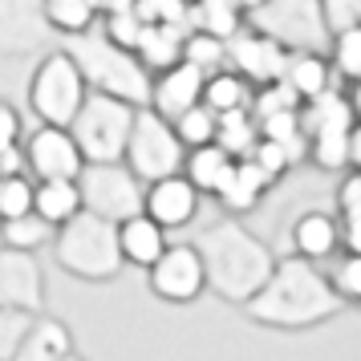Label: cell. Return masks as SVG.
Listing matches in <instances>:
<instances>
[{
	"instance_id": "b9f144b4",
	"label": "cell",
	"mask_w": 361,
	"mask_h": 361,
	"mask_svg": "<svg viewBox=\"0 0 361 361\" xmlns=\"http://www.w3.org/2000/svg\"><path fill=\"white\" fill-rule=\"evenodd\" d=\"M13 147H20V110L0 98V154Z\"/></svg>"
},
{
	"instance_id": "ac0fdd59",
	"label": "cell",
	"mask_w": 361,
	"mask_h": 361,
	"mask_svg": "<svg viewBox=\"0 0 361 361\" xmlns=\"http://www.w3.org/2000/svg\"><path fill=\"white\" fill-rule=\"evenodd\" d=\"M341 252V231L333 212H300L293 224V256L300 260H329Z\"/></svg>"
},
{
	"instance_id": "4fadbf2b",
	"label": "cell",
	"mask_w": 361,
	"mask_h": 361,
	"mask_svg": "<svg viewBox=\"0 0 361 361\" xmlns=\"http://www.w3.org/2000/svg\"><path fill=\"white\" fill-rule=\"evenodd\" d=\"M0 309L41 312L45 309V268L33 252L0 247Z\"/></svg>"
},
{
	"instance_id": "f35d334b",
	"label": "cell",
	"mask_w": 361,
	"mask_h": 361,
	"mask_svg": "<svg viewBox=\"0 0 361 361\" xmlns=\"http://www.w3.org/2000/svg\"><path fill=\"white\" fill-rule=\"evenodd\" d=\"M33 312H17V309H0V361H13V353L20 349V341L33 329Z\"/></svg>"
},
{
	"instance_id": "60d3db41",
	"label": "cell",
	"mask_w": 361,
	"mask_h": 361,
	"mask_svg": "<svg viewBox=\"0 0 361 361\" xmlns=\"http://www.w3.org/2000/svg\"><path fill=\"white\" fill-rule=\"evenodd\" d=\"M325 13V29L341 33V29H361V0H321Z\"/></svg>"
},
{
	"instance_id": "4316f807",
	"label": "cell",
	"mask_w": 361,
	"mask_h": 361,
	"mask_svg": "<svg viewBox=\"0 0 361 361\" xmlns=\"http://www.w3.org/2000/svg\"><path fill=\"white\" fill-rule=\"evenodd\" d=\"M247 102H252V85H247L240 73H231V69H215V73L203 78V106H207L215 118L219 114H235V110H247Z\"/></svg>"
},
{
	"instance_id": "7402d4cb",
	"label": "cell",
	"mask_w": 361,
	"mask_h": 361,
	"mask_svg": "<svg viewBox=\"0 0 361 361\" xmlns=\"http://www.w3.org/2000/svg\"><path fill=\"white\" fill-rule=\"evenodd\" d=\"M183 37H187V29H179V25H142L138 45H134L138 66L147 69L150 78L171 69L183 57Z\"/></svg>"
},
{
	"instance_id": "836d02e7",
	"label": "cell",
	"mask_w": 361,
	"mask_h": 361,
	"mask_svg": "<svg viewBox=\"0 0 361 361\" xmlns=\"http://www.w3.org/2000/svg\"><path fill=\"white\" fill-rule=\"evenodd\" d=\"M175 134H179L183 150H195V147H207V142H215V114L199 102V106H191L187 114H179L175 122Z\"/></svg>"
},
{
	"instance_id": "e0dca14e",
	"label": "cell",
	"mask_w": 361,
	"mask_h": 361,
	"mask_svg": "<svg viewBox=\"0 0 361 361\" xmlns=\"http://www.w3.org/2000/svg\"><path fill=\"white\" fill-rule=\"evenodd\" d=\"M280 82L296 94V102H312L333 90V66H329L325 53H317V49H288L284 69H280Z\"/></svg>"
},
{
	"instance_id": "3957f363",
	"label": "cell",
	"mask_w": 361,
	"mask_h": 361,
	"mask_svg": "<svg viewBox=\"0 0 361 361\" xmlns=\"http://www.w3.org/2000/svg\"><path fill=\"white\" fill-rule=\"evenodd\" d=\"M66 57L78 66L82 82L90 94H110L118 102H130V106H147L150 98V73L138 66V57L130 49H118L110 45L102 29L94 25L90 33L66 37L61 41Z\"/></svg>"
},
{
	"instance_id": "d6a6232c",
	"label": "cell",
	"mask_w": 361,
	"mask_h": 361,
	"mask_svg": "<svg viewBox=\"0 0 361 361\" xmlns=\"http://www.w3.org/2000/svg\"><path fill=\"white\" fill-rule=\"evenodd\" d=\"M187 66L203 69V73H215V69H228V41H219V37H207V33H195V29H187L183 37V57Z\"/></svg>"
},
{
	"instance_id": "7bdbcfd3",
	"label": "cell",
	"mask_w": 361,
	"mask_h": 361,
	"mask_svg": "<svg viewBox=\"0 0 361 361\" xmlns=\"http://www.w3.org/2000/svg\"><path fill=\"white\" fill-rule=\"evenodd\" d=\"M337 215H361V171H349L337 187Z\"/></svg>"
},
{
	"instance_id": "8fae6325",
	"label": "cell",
	"mask_w": 361,
	"mask_h": 361,
	"mask_svg": "<svg viewBox=\"0 0 361 361\" xmlns=\"http://www.w3.org/2000/svg\"><path fill=\"white\" fill-rule=\"evenodd\" d=\"M25 166L33 171V183H49V179H78L82 175V150L69 138L66 126H37L25 142Z\"/></svg>"
},
{
	"instance_id": "6da1fadb",
	"label": "cell",
	"mask_w": 361,
	"mask_h": 361,
	"mask_svg": "<svg viewBox=\"0 0 361 361\" xmlns=\"http://www.w3.org/2000/svg\"><path fill=\"white\" fill-rule=\"evenodd\" d=\"M199 264H203V288L215 293L224 305L244 309L264 288V280L276 268V252L240 219H215L195 235Z\"/></svg>"
},
{
	"instance_id": "44dd1931",
	"label": "cell",
	"mask_w": 361,
	"mask_h": 361,
	"mask_svg": "<svg viewBox=\"0 0 361 361\" xmlns=\"http://www.w3.org/2000/svg\"><path fill=\"white\" fill-rule=\"evenodd\" d=\"M264 191H268V179H264L252 163L235 159L231 175L224 179V187L215 191V199H219V207H224L231 219H240V215H247V212H256V207H260Z\"/></svg>"
},
{
	"instance_id": "ee69618b",
	"label": "cell",
	"mask_w": 361,
	"mask_h": 361,
	"mask_svg": "<svg viewBox=\"0 0 361 361\" xmlns=\"http://www.w3.org/2000/svg\"><path fill=\"white\" fill-rule=\"evenodd\" d=\"M337 231L345 256H361V215H337Z\"/></svg>"
},
{
	"instance_id": "9c48e42d",
	"label": "cell",
	"mask_w": 361,
	"mask_h": 361,
	"mask_svg": "<svg viewBox=\"0 0 361 361\" xmlns=\"http://www.w3.org/2000/svg\"><path fill=\"white\" fill-rule=\"evenodd\" d=\"M78 191H82V212L110 224H122L142 212V183L126 171V163H85L78 175Z\"/></svg>"
},
{
	"instance_id": "7a4b0ae2",
	"label": "cell",
	"mask_w": 361,
	"mask_h": 361,
	"mask_svg": "<svg viewBox=\"0 0 361 361\" xmlns=\"http://www.w3.org/2000/svg\"><path fill=\"white\" fill-rule=\"evenodd\" d=\"M345 305L333 293L329 272H321L312 260H300V256H276L272 276L244 305L247 321H256L264 329H288V333L325 325Z\"/></svg>"
},
{
	"instance_id": "681fc988",
	"label": "cell",
	"mask_w": 361,
	"mask_h": 361,
	"mask_svg": "<svg viewBox=\"0 0 361 361\" xmlns=\"http://www.w3.org/2000/svg\"><path fill=\"white\" fill-rule=\"evenodd\" d=\"M57 361H85V357L78 353V349H73V353H66V357H57Z\"/></svg>"
},
{
	"instance_id": "8992f818",
	"label": "cell",
	"mask_w": 361,
	"mask_h": 361,
	"mask_svg": "<svg viewBox=\"0 0 361 361\" xmlns=\"http://www.w3.org/2000/svg\"><path fill=\"white\" fill-rule=\"evenodd\" d=\"M85 94L90 90H85L78 66L66 57V49L41 53L33 78H29V110L37 114L41 126H69L73 114L82 110Z\"/></svg>"
},
{
	"instance_id": "e575fe53",
	"label": "cell",
	"mask_w": 361,
	"mask_h": 361,
	"mask_svg": "<svg viewBox=\"0 0 361 361\" xmlns=\"http://www.w3.org/2000/svg\"><path fill=\"white\" fill-rule=\"evenodd\" d=\"M33 212V179L29 175H0V224Z\"/></svg>"
},
{
	"instance_id": "9a60e30c",
	"label": "cell",
	"mask_w": 361,
	"mask_h": 361,
	"mask_svg": "<svg viewBox=\"0 0 361 361\" xmlns=\"http://www.w3.org/2000/svg\"><path fill=\"white\" fill-rule=\"evenodd\" d=\"M199 199L203 195H199L183 175H166V179L142 187V215L154 219L163 231H179V228H187V224H195Z\"/></svg>"
},
{
	"instance_id": "603a6c76",
	"label": "cell",
	"mask_w": 361,
	"mask_h": 361,
	"mask_svg": "<svg viewBox=\"0 0 361 361\" xmlns=\"http://www.w3.org/2000/svg\"><path fill=\"white\" fill-rule=\"evenodd\" d=\"M231 166H235V159H231L224 147H215V142H207V147H195L183 154V179L195 187L199 195H215L219 187H224V179L231 175Z\"/></svg>"
},
{
	"instance_id": "f6af8a7d",
	"label": "cell",
	"mask_w": 361,
	"mask_h": 361,
	"mask_svg": "<svg viewBox=\"0 0 361 361\" xmlns=\"http://www.w3.org/2000/svg\"><path fill=\"white\" fill-rule=\"evenodd\" d=\"M349 171H361V122L349 130Z\"/></svg>"
},
{
	"instance_id": "f546056e",
	"label": "cell",
	"mask_w": 361,
	"mask_h": 361,
	"mask_svg": "<svg viewBox=\"0 0 361 361\" xmlns=\"http://www.w3.org/2000/svg\"><path fill=\"white\" fill-rule=\"evenodd\" d=\"M45 244H53V228L37 212L17 215V219L0 224V247H13V252H33V256H37Z\"/></svg>"
},
{
	"instance_id": "cb8c5ba5",
	"label": "cell",
	"mask_w": 361,
	"mask_h": 361,
	"mask_svg": "<svg viewBox=\"0 0 361 361\" xmlns=\"http://www.w3.org/2000/svg\"><path fill=\"white\" fill-rule=\"evenodd\" d=\"M247 25V13L235 0H191V13H187V29L219 41H231Z\"/></svg>"
},
{
	"instance_id": "ab89813d",
	"label": "cell",
	"mask_w": 361,
	"mask_h": 361,
	"mask_svg": "<svg viewBox=\"0 0 361 361\" xmlns=\"http://www.w3.org/2000/svg\"><path fill=\"white\" fill-rule=\"evenodd\" d=\"M98 29H102V37H106L110 45L134 53L138 33H142V20L134 17V8H130V13H110V17H98Z\"/></svg>"
},
{
	"instance_id": "2e32d148",
	"label": "cell",
	"mask_w": 361,
	"mask_h": 361,
	"mask_svg": "<svg viewBox=\"0 0 361 361\" xmlns=\"http://www.w3.org/2000/svg\"><path fill=\"white\" fill-rule=\"evenodd\" d=\"M203 78H207L203 69L187 66V61H175L171 69H163V73H154V78H150L147 106L159 118L175 122L179 114H187L191 106H199V102H203Z\"/></svg>"
},
{
	"instance_id": "7c38bea8",
	"label": "cell",
	"mask_w": 361,
	"mask_h": 361,
	"mask_svg": "<svg viewBox=\"0 0 361 361\" xmlns=\"http://www.w3.org/2000/svg\"><path fill=\"white\" fill-rule=\"evenodd\" d=\"M49 37L41 0H0V57H41Z\"/></svg>"
},
{
	"instance_id": "7dc6e473",
	"label": "cell",
	"mask_w": 361,
	"mask_h": 361,
	"mask_svg": "<svg viewBox=\"0 0 361 361\" xmlns=\"http://www.w3.org/2000/svg\"><path fill=\"white\" fill-rule=\"evenodd\" d=\"M345 98H349V110H353V118L361 122V82L349 85V90H345Z\"/></svg>"
},
{
	"instance_id": "52a82bcc",
	"label": "cell",
	"mask_w": 361,
	"mask_h": 361,
	"mask_svg": "<svg viewBox=\"0 0 361 361\" xmlns=\"http://www.w3.org/2000/svg\"><path fill=\"white\" fill-rule=\"evenodd\" d=\"M183 142L175 126L159 118L150 106H138L134 110V126H130V138H126V154H122V163L130 171L134 179L142 183H159L166 175H179L183 171Z\"/></svg>"
},
{
	"instance_id": "5b68a950",
	"label": "cell",
	"mask_w": 361,
	"mask_h": 361,
	"mask_svg": "<svg viewBox=\"0 0 361 361\" xmlns=\"http://www.w3.org/2000/svg\"><path fill=\"white\" fill-rule=\"evenodd\" d=\"M134 110L138 106L118 102L110 94H85L82 110L66 126L85 163H122L126 138H130V126H134Z\"/></svg>"
},
{
	"instance_id": "f1b7e54d",
	"label": "cell",
	"mask_w": 361,
	"mask_h": 361,
	"mask_svg": "<svg viewBox=\"0 0 361 361\" xmlns=\"http://www.w3.org/2000/svg\"><path fill=\"white\" fill-rule=\"evenodd\" d=\"M256 142H260V126H256V118L247 114V110L215 118V147H224L231 159H244Z\"/></svg>"
},
{
	"instance_id": "ba28073f",
	"label": "cell",
	"mask_w": 361,
	"mask_h": 361,
	"mask_svg": "<svg viewBox=\"0 0 361 361\" xmlns=\"http://www.w3.org/2000/svg\"><path fill=\"white\" fill-rule=\"evenodd\" d=\"M247 29L268 33L284 49H317L325 53L329 29L321 0H264L260 8L247 13Z\"/></svg>"
},
{
	"instance_id": "74e56055",
	"label": "cell",
	"mask_w": 361,
	"mask_h": 361,
	"mask_svg": "<svg viewBox=\"0 0 361 361\" xmlns=\"http://www.w3.org/2000/svg\"><path fill=\"white\" fill-rule=\"evenodd\" d=\"M329 284L341 296V305H361V256H337Z\"/></svg>"
},
{
	"instance_id": "d6986e66",
	"label": "cell",
	"mask_w": 361,
	"mask_h": 361,
	"mask_svg": "<svg viewBox=\"0 0 361 361\" xmlns=\"http://www.w3.org/2000/svg\"><path fill=\"white\" fill-rule=\"evenodd\" d=\"M166 244H171V240H166V231L159 228L154 219H147L142 212L118 224V252H122V264L150 268V264L166 252Z\"/></svg>"
},
{
	"instance_id": "c3c4849f",
	"label": "cell",
	"mask_w": 361,
	"mask_h": 361,
	"mask_svg": "<svg viewBox=\"0 0 361 361\" xmlns=\"http://www.w3.org/2000/svg\"><path fill=\"white\" fill-rule=\"evenodd\" d=\"M235 4H240V8H244V13H252V8H260L264 0H235Z\"/></svg>"
},
{
	"instance_id": "484cf974",
	"label": "cell",
	"mask_w": 361,
	"mask_h": 361,
	"mask_svg": "<svg viewBox=\"0 0 361 361\" xmlns=\"http://www.w3.org/2000/svg\"><path fill=\"white\" fill-rule=\"evenodd\" d=\"M41 13H45V25H49L53 37H78L90 33L98 25V0H41Z\"/></svg>"
},
{
	"instance_id": "5bb4252c",
	"label": "cell",
	"mask_w": 361,
	"mask_h": 361,
	"mask_svg": "<svg viewBox=\"0 0 361 361\" xmlns=\"http://www.w3.org/2000/svg\"><path fill=\"white\" fill-rule=\"evenodd\" d=\"M284 57H288L284 45H276L268 33L247 29V25L228 41V69L240 73L252 90H256V85H268V82H280Z\"/></svg>"
},
{
	"instance_id": "277c9868",
	"label": "cell",
	"mask_w": 361,
	"mask_h": 361,
	"mask_svg": "<svg viewBox=\"0 0 361 361\" xmlns=\"http://www.w3.org/2000/svg\"><path fill=\"white\" fill-rule=\"evenodd\" d=\"M53 260H57L61 272L90 280V284L114 280L126 268L122 252H118V224L98 219L90 212H78L61 228H53Z\"/></svg>"
},
{
	"instance_id": "30bf717a",
	"label": "cell",
	"mask_w": 361,
	"mask_h": 361,
	"mask_svg": "<svg viewBox=\"0 0 361 361\" xmlns=\"http://www.w3.org/2000/svg\"><path fill=\"white\" fill-rule=\"evenodd\" d=\"M150 293L166 305H191L207 293L203 288V264L191 244H166V252L147 268Z\"/></svg>"
},
{
	"instance_id": "d590c367",
	"label": "cell",
	"mask_w": 361,
	"mask_h": 361,
	"mask_svg": "<svg viewBox=\"0 0 361 361\" xmlns=\"http://www.w3.org/2000/svg\"><path fill=\"white\" fill-rule=\"evenodd\" d=\"M244 163L256 166V171H260L264 179H268V187H272V183H280V179H284V175H288V171L296 166L293 159H288V154H284V150L276 147V142H268V138H260L256 147L247 150V154H244Z\"/></svg>"
},
{
	"instance_id": "8d00e7d4",
	"label": "cell",
	"mask_w": 361,
	"mask_h": 361,
	"mask_svg": "<svg viewBox=\"0 0 361 361\" xmlns=\"http://www.w3.org/2000/svg\"><path fill=\"white\" fill-rule=\"evenodd\" d=\"M191 0H134V17L142 25H179L187 29Z\"/></svg>"
},
{
	"instance_id": "4dcf8cb0",
	"label": "cell",
	"mask_w": 361,
	"mask_h": 361,
	"mask_svg": "<svg viewBox=\"0 0 361 361\" xmlns=\"http://www.w3.org/2000/svg\"><path fill=\"white\" fill-rule=\"evenodd\" d=\"M325 57L333 73L345 78V85L361 82V29H341V33H329Z\"/></svg>"
},
{
	"instance_id": "83f0119b",
	"label": "cell",
	"mask_w": 361,
	"mask_h": 361,
	"mask_svg": "<svg viewBox=\"0 0 361 361\" xmlns=\"http://www.w3.org/2000/svg\"><path fill=\"white\" fill-rule=\"evenodd\" d=\"M349 130L353 126H325V130L309 134V147H305V159H309L317 171H345L349 166Z\"/></svg>"
},
{
	"instance_id": "bcb514c9",
	"label": "cell",
	"mask_w": 361,
	"mask_h": 361,
	"mask_svg": "<svg viewBox=\"0 0 361 361\" xmlns=\"http://www.w3.org/2000/svg\"><path fill=\"white\" fill-rule=\"evenodd\" d=\"M134 0H98V13L102 17H110V13H130Z\"/></svg>"
},
{
	"instance_id": "1f68e13d",
	"label": "cell",
	"mask_w": 361,
	"mask_h": 361,
	"mask_svg": "<svg viewBox=\"0 0 361 361\" xmlns=\"http://www.w3.org/2000/svg\"><path fill=\"white\" fill-rule=\"evenodd\" d=\"M260 126V138H268V142H276L293 163H305V130H300V118H296V110H284V114H272V118H260L256 122Z\"/></svg>"
},
{
	"instance_id": "ffe728a7",
	"label": "cell",
	"mask_w": 361,
	"mask_h": 361,
	"mask_svg": "<svg viewBox=\"0 0 361 361\" xmlns=\"http://www.w3.org/2000/svg\"><path fill=\"white\" fill-rule=\"evenodd\" d=\"M78 345H73V333L61 317H45V312H37L33 329H29V337L20 341V349L13 353V361H57L73 353Z\"/></svg>"
},
{
	"instance_id": "d4e9b609",
	"label": "cell",
	"mask_w": 361,
	"mask_h": 361,
	"mask_svg": "<svg viewBox=\"0 0 361 361\" xmlns=\"http://www.w3.org/2000/svg\"><path fill=\"white\" fill-rule=\"evenodd\" d=\"M33 212L49 224V228H61L66 219L82 212V191H78V179H49V183H33Z\"/></svg>"
}]
</instances>
